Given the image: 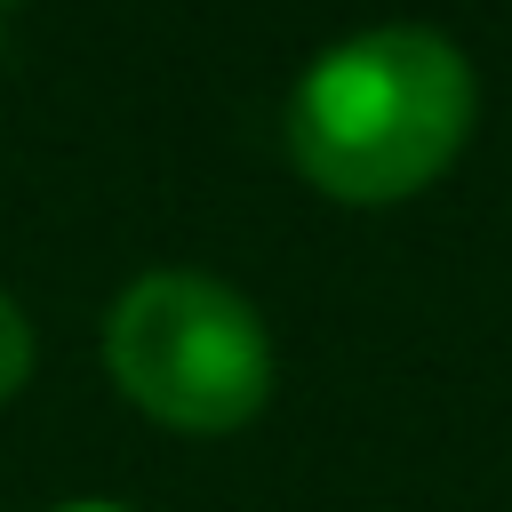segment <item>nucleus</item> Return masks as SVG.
<instances>
[{"instance_id": "1", "label": "nucleus", "mask_w": 512, "mask_h": 512, "mask_svg": "<svg viewBox=\"0 0 512 512\" xmlns=\"http://www.w3.org/2000/svg\"><path fill=\"white\" fill-rule=\"evenodd\" d=\"M472 64L432 24H368L320 48L288 96V160L328 200H408L472 128Z\"/></svg>"}, {"instance_id": "4", "label": "nucleus", "mask_w": 512, "mask_h": 512, "mask_svg": "<svg viewBox=\"0 0 512 512\" xmlns=\"http://www.w3.org/2000/svg\"><path fill=\"white\" fill-rule=\"evenodd\" d=\"M56 512H120V504H56Z\"/></svg>"}, {"instance_id": "5", "label": "nucleus", "mask_w": 512, "mask_h": 512, "mask_svg": "<svg viewBox=\"0 0 512 512\" xmlns=\"http://www.w3.org/2000/svg\"><path fill=\"white\" fill-rule=\"evenodd\" d=\"M0 8H8V0H0Z\"/></svg>"}, {"instance_id": "3", "label": "nucleus", "mask_w": 512, "mask_h": 512, "mask_svg": "<svg viewBox=\"0 0 512 512\" xmlns=\"http://www.w3.org/2000/svg\"><path fill=\"white\" fill-rule=\"evenodd\" d=\"M24 376H32V320H24V304L0 288V400H8Z\"/></svg>"}, {"instance_id": "2", "label": "nucleus", "mask_w": 512, "mask_h": 512, "mask_svg": "<svg viewBox=\"0 0 512 512\" xmlns=\"http://www.w3.org/2000/svg\"><path fill=\"white\" fill-rule=\"evenodd\" d=\"M104 360L112 384L176 432H232L272 392V336L256 304L208 272L128 280L104 320Z\"/></svg>"}]
</instances>
